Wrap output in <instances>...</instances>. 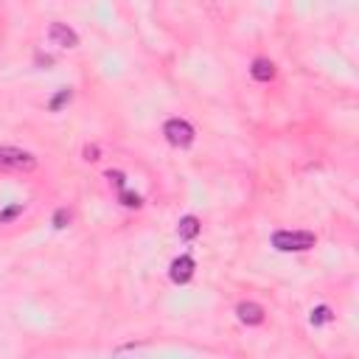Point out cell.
Listing matches in <instances>:
<instances>
[{
  "label": "cell",
  "mask_w": 359,
  "mask_h": 359,
  "mask_svg": "<svg viewBox=\"0 0 359 359\" xmlns=\"http://www.w3.org/2000/svg\"><path fill=\"white\" fill-rule=\"evenodd\" d=\"M236 314H239V320H242L244 325H261L264 317H267V312H264L258 303H253V300L239 303V306H236Z\"/></svg>",
  "instance_id": "cell-6"
},
{
  "label": "cell",
  "mask_w": 359,
  "mask_h": 359,
  "mask_svg": "<svg viewBox=\"0 0 359 359\" xmlns=\"http://www.w3.org/2000/svg\"><path fill=\"white\" fill-rule=\"evenodd\" d=\"M317 244V236L312 230H275L272 247L281 253H306Z\"/></svg>",
  "instance_id": "cell-1"
},
{
  "label": "cell",
  "mask_w": 359,
  "mask_h": 359,
  "mask_svg": "<svg viewBox=\"0 0 359 359\" xmlns=\"http://www.w3.org/2000/svg\"><path fill=\"white\" fill-rule=\"evenodd\" d=\"M85 160H98V146H85Z\"/></svg>",
  "instance_id": "cell-15"
},
{
  "label": "cell",
  "mask_w": 359,
  "mask_h": 359,
  "mask_svg": "<svg viewBox=\"0 0 359 359\" xmlns=\"http://www.w3.org/2000/svg\"><path fill=\"white\" fill-rule=\"evenodd\" d=\"M250 76H253L256 82H261V85L272 82V79H275V65H272V59H264V57L253 59V65H250Z\"/></svg>",
  "instance_id": "cell-7"
},
{
  "label": "cell",
  "mask_w": 359,
  "mask_h": 359,
  "mask_svg": "<svg viewBox=\"0 0 359 359\" xmlns=\"http://www.w3.org/2000/svg\"><path fill=\"white\" fill-rule=\"evenodd\" d=\"M194 270H197V261H194L191 256H180V258L171 261L168 278H171L174 284H189V281L194 278Z\"/></svg>",
  "instance_id": "cell-4"
},
{
  "label": "cell",
  "mask_w": 359,
  "mask_h": 359,
  "mask_svg": "<svg viewBox=\"0 0 359 359\" xmlns=\"http://www.w3.org/2000/svg\"><path fill=\"white\" fill-rule=\"evenodd\" d=\"M163 135H166V140H168L171 146H177V149H189V146L194 143V138H197L194 126H191L186 118H168V121L163 124Z\"/></svg>",
  "instance_id": "cell-3"
},
{
  "label": "cell",
  "mask_w": 359,
  "mask_h": 359,
  "mask_svg": "<svg viewBox=\"0 0 359 359\" xmlns=\"http://www.w3.org/2000/svg\"><path fill=\"white\" fill-rule=\"evenodd\" d=\"M68 222H71V211H68V208H59V211L54 214V228L62 230V228H68Z\"/></svg>",
  "instance_id": "cell-13"
},
{
  "label": "cell",
  "mask_w": 359,
  "mask_h": 359,
  "mask_svg": "<svg viewBox=\"0 0 359 359\" xmlns=\"http://www.w3.org/2000/svg\"><path fill=\"white\" fill-rule=\"evenodd\" d=\"M118 197H121V205H126V208H140L143 205V200L138 194H132V191H121Z\"/></svg>",
  "instance_id": "cell-12"
},
{
  "label": "cell",
  "mask_w": 359,
  "mask_h": 359,
  "mask_svg": "<svg viewBox=\"0 0 359 359\" xmlns=\"http://www.w3.org/2000/svg\"><path fill=\"white\" fill-rule=\"evenodd\" d=\"M71 98H73V90H71V87H62V90H59V93H57V96L48 101V107H51L54 112H59V110H62V107H65Z\"/></svg>",
  "instance_id": "cell-10"
},
{
  "label": "cell",
  "mask_w": 359,
  "mask_h": 359,
  "mask_svg": "<svg viewBox=\"0 0 359 359\" xmlns=\"http://www.w3.org/2000/svg\"><path fill=\"white\" fill-rule=\"evenodd\" d=\"M37 157L17 146H0V171H34Z\"/></svg>",
  "instance_id": "cell-2"
},
{
  "label": "cell",
  "mask_w": 359,
  "mask_h": 359,
  "mask_svg": "<svg viewBox=\"0 0 359 359\" xmlns=\"http://www.w3.org/2000/svg\"><path fill=\"white\" fill-rule=\"evenodd\" d=\"M17 214H23V205H12L9 211H3V214H0V222H9V219H15Z\"/></svg>",
  "instance_id": "cell-14"
},
{
  "label": "cell",
  "mask_w": 359,
  "mask_h": 359,
  "mask_svg": "<svg viewBox=\"0 0 359 359\" xmlns=\"http://www.w3.org/2000/svg\"><path fill=\"white\" fill-rule=\"evenodd\" d=\"M107 180H110V186H115V189H118V194H121V191H126V177H124L121 171H107Z\"/></svg>",
  "instance_id": "cell-11"
},
{
  "label": "cell",
  "mask_w": 359,
  "mask_h": 359,
  "mask_svg": "<svg viewBox=\"0 0 359 359\" xmlns=\"http://www.w3.org/2000/svg\"><path fill=\"white\" fill-rule=\"evenodd\" d=\"M48 40L59 48H76L79 45V34L68 23H51L48 26Z\"/></svg>",
  "instance_id": "cell-5"
},
{
  "label": "cell",
  "mask_w": 359,
  "mask_h": 359,
  "mask_svg": "<svg viewBox=\"0 0 359 359\" xmlns=\"http://www.w3.org/2000/svg\"><path fill=\"white\" fill-rule=\"evenodd\" d=\"M200 230H203V225H200V219H197L194 214L183 217V219H180V225H177V236L183 239V242H191V239H197V236H200Z\"/></svg>",
  "instance_id": "cell-8"
},
{
  "label": "cell",
  "mask_w": 359,
  "mask_h": 359,
  "mask_svg": "<svg viewBox=\"0 0 359 359\" xmlns=\"http://www.w3.org/2000/svg\"><path fill=\"white\" fill-rule=\"evenodd\" d=\"M309 320H312V325H325V323H331V320H334V314H331V309H328V306H314V309H312V314H309Z\"/></svg>",
  "instance_id": "cell-9"
}]
</instances>
